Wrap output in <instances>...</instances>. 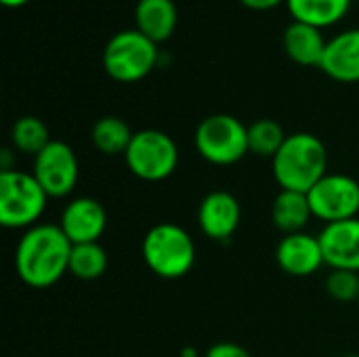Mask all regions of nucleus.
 <instances>
[{
  "instance_id": "19",
  "label": "nucleus",
  "mask_w": 359,
  "mask_h": 357,
  "mask_svg": "<svg viewBox=\"0 0 359 357\" xmlns=\"http://www.w3.org/2000/svg\"><path fill=\"white\" fill-rule=\"evenodd\" d=\"M133 135L135 133L130 130V126L118 116L99 118L93 124V130H90L93 145L105 156H118V154L124 156L130 141H133Z\"/></svg>"
},
{
  "instance_id": "11",
  "label": "nucleus",
  "mask_w": 359,
  "mask_h": 357,
  "mask_svg": "<svg viewBox=\"0 0 359 357\" xmlns=\"http://www.w3.org/2000/svg\"><path fill=\"white\" fill-rule=\"evenodd\" d=\"M242 210L233 194L217 189L210 191L198 208V223L206 238L215 242H227L240 227Z\"/></svg>"
},
{
  "instance_id": "13",
  "label": "nucleus",
  "mask_w": 359,
  "mask_h": 357,
  "mask_svg": "<svg viewBox=\"0 0 359 357\" xmlns=\"http://www.w3.org/2000/svg\"><path fill=\"white\" fill-rule=\"evenodd\" d=\"M276 261L284 274L294 278L313 276L322 265H326L320 238L305 231L284 236L276 248Z\"/></svg>"
},
{
  "instance_id": "4",
  "label": "nucleus",
  "mask_w": 359,
  "mask_h": 357,
  "mask_svg": "<svg viewBox=\"0 0 359 357\" xmlns=\"http://www.w3.org/2000/svg\"><path fill=\"white\" fill-rule=\"evenodd\" d=\"M46 191L25 170L0 173V225L6 229H29L38 225L46 208Z\"/></svg>"
},
{
  "instance_id": "15",
  "label": "nucleus",
  "mask_w": 359,
  "mask_h": 357,
  "mask_svg": "<svg viewBox=\"0 0 359 357\" xmlns=\"http://www.w3.org/2000/svg\"><path fill=\"white\" fill-rule=\"evenodd\" d=\"M328 40L324 38L320 27H313L309 23L292 21L284 32V50L286 55L305 67H322L324 53H326Z\"/></svg>"
},
{
  "instance_id": "7",
  "label": "nucleus",
  "mask_w": 359,
  "mask_h": 357,
  "mask_svg": "<svg viewBox=\"0 0 359 357\" xmlns=\"http://www.w3.org/2000/svg\"><path fill=\"white\" fill-rule=\"evenodd\" d=\"M124 162L126 168L141 181H164L179 166V147L166 133L143 128L133 135Z\"/></svg>"
},
{
  "instance_id": "1",
  "label": "nucleus",
  "mask_w": 359,
  "mask_h": 357,
  "mask_svg": "<svg viewBox=\"0 0 359 357\" xmlns=\"http://www.w3.org/2000/svg\"><path fill=\"white\" fill-rule=\"evenodd\" d=\"M72 242L59 225L40 223L19 238L15 248V269L19 280L36 290L55 286L69 271Z\"/></svg>"
},
{
  "instance_id": "26",
  "label": "nucleus",
  "mask_w": 359,
  "mask_h": 357,
  "mask_svg": "<svg viewBox=\"0 0 359 357\" xmlns=\"http://www.w3.org/2000/svg\"><path fill=\"white\" fill-rule=\"evenodd\" d=\"M29 0H2V4L4 6H11V8H17V6H23V4H27Z\"/></svg>"
},
{
  "instance_id": "2",
  "label": "nucleus",
  "mask_w": 359,
  "mask_h": 357,
  "mask_svg": "<svg viewBox=\"0 0 359 357\" xmlns=\"http://www.w3.org/2000/svg\"><path fill=\"white\" fill-rule=\"evenodd\" d=\"M273 177L282 189L307 194L328 175V151L320 137L311 133L288 135L282 149L271 160Z\"/></svg>"
},
{
  "instance_id": "5",
  "label": "nucleus",
  "mask_w": 359,
  "mask_h": 357,
  "mask_svg": "<svg viewBox=\"0 0 359 357\" xmlns=\"http://www.w3.org/2000/svg\"><path fill=\"white\" fill-rule=\"evenodd\" d=\"M158 63V44L139 29H124L109 38L103 50V67L116 82H139Z\"/></svg>"
},
{
  "instance_id": "12",
  "label": "nucleus",
  "mask_w": 359,
  "mask_h": 357,
  "mask_svg": "<svg viewBox=\"0 0 359 357\" xmlns=\"http://www.w3.org/2000/svg\"><path fill=\"white\" fill-rule=\"evenodd\" d=\"M318 238L328 267L359 274V217L324 225Z\"/></svg>"
},
{
  "instance_id": "17",
  "label": "nucleus",
  "mask_w": 359,
  "mask_h": 357,
  "mask_svg": "<svg viewBox=\"0 0 359 357\" xmlns=\"http://www.w3.org/2000/svg\"><path fill=\"white\" fill-rule=\"evenodd\" d=\"M313 213L307 194L303 191H292V189H280L271 204V219L276 227L284 234H301L309 225Z\"/></svg>"
},
{
  "instance_id": "28",
  "label": "nucleus",
  "mask_w": 359,
  "mask_h": 357,
  "mask_svg": "<svg viewBox=\"0 0 359 357\" xmlns=\"http://www.w3.org/2000/svg\"><path fill=\"white\" fill-rule=\"evenodd\" d=\"M358 305H359V299H358Z\"/></svg>"
},
{
  "instance_id": "9",
  "label": "nucleus",
  "mask_w": 359,
  "mask_h": 357,
  "mask_svg": "<svg viewBox=\"0 0 359 357\" xmlns=\"http://www.w3.org/2000/svg\"><path fill=\"white\" fill-rule=\"evenodd\" d=\"M78 158L74 149L53 139L36 158H34V170L32 175L40 183V187L46 191L48 198H65L74 191L78 183Z\"/></svg>"
},
{
  "instance_id": "24",
  "label": "nucleus",
  "mask_w": 359,
  "mask_h": 357,
  "mask_svg": "<svg viewBox=\"0 0 359 357\" xmlns=\"http://www.w3.org/2000/svg\"><path fill=\"white\" fill-rule=\"evenodd\" d=\"M204 357H252L242 345L236 343H217L212 345Z\"/></svg>"
},
{
  "instance_id": "21",
  "label": "nucleus",
  "mask_w": 359,
  "mask_h": 357,
  "mask_svg": "<svg viewBox=\"0 0 359 357\" xmlns=\"http://www.w3.org/2000/svg\"><path fill=\"white\" fill-rule=\"evenodd\" d=\"M107 269V252L99 242L74 244L69 257V274L78 280L90 282L105 274Z\"/></svg>"
},
{
  "instance_id": "16",
  "label": "nucleus",
  "mask_w": 359,
  "mask_h": 357,
  "mask_svg": "<svg viewBox=\"0 0 359 357\" xmlns=\"http://www.w3.org/2000/svg\"><path fill=\"white\" fill-rule=\"evenodd\" d=\"M135 23L156 44L164 42L177 27V6L172 0H139L135 6Z\"/></svg>"
},
{
  "instance_id": "14",
  "label": "nucleus",
  "mask_w": 359,
  "mask_h": 357,
  "mask_svg": "<svg viewBox=\"0 0 359 357\" xmlns=\"http://www.w3.org/2000/svg\"><path fill=\"white\" fill-rule=\"evenodd\" d=\"M322 69L337 82H359V27L328 40Z\"/></svg>"
},
{
  "instance_id": "27",
  "label": "nucleus",
  "mask_w": 359,
  "mask_h": 357,
  "mask_svg": "<svg viewBox=\"0 0 359 357\" xmlns=\"http://www.w3.org/2000/svg\"><path fill=\"white\" fill-rule=\"evenodd\" d=\"M343 357H359L358 353H349V356H343Z\"/></svg>"
},
{
  "instance_id": "10",
  "label": "nucleus",
  "mask_w": 359,
  "mask_h": 357,
  "mask_svg": "<svg viewBox=\"0 0 359 357\" xmlns=\"http://www.w3.org/2000/svg\"><path fill=\"white\" fill-rule=\"evenodd\" d=\"M59 227L72 244L99 242L107 227V213L95 198H74L63 208Z\"/></svg>"
},
{
  "instance_id": "23",
  "label": "nucleus",
  "mask_w": 359,
  "mask_h": 357,
  "mask_svg": "<svg viewBox=\"0 0 359 357\" xmlns=\"http://www.w3.org/2000/svg\"><path fill=\"white\" fill-rule=\"evenodd\" d=\"M326 292L341 303H353L359 299V274L332 269L326 278Z\"/></svg>"
},
{
  "instance_id": "3",
  "label": "nucleus",
  "mask_w": 359,
  "mask_h": 357,
  "mask_svg": "<svg viewBox=\"0 0 359 357\" xmlns=\"http://www.w3.org/2000/svg\"><path fill=\"white\" fill-rule=\"evenodd\" d=\"M141 255L151 274L164 280H179L196 263V244L181 225L158 223L145 234Z\"/></svg>"
},
{
  "instance_id": "25",
  "label": "nucleus",
  "mask_w": 359,
  "mask_h": 357,
  "mask_svg": "<svg viewBox=\"0 0 359 357\" xmlns=\"http://www.w3.org/2000/svg\"><path fill=\"white\" fill-rule=\"evenodd\" d=\"M240 2L252 11H269V8H276L278 4H282L284 0H240Z\"/></svg>"
},
{
  "instance_id": "22",
  "label": "nucleus",
  "mask_w": 359,
  "mask_h": 357,
  "mask_svg": "<svg viewBox=\"0 0 359 357\" xmlns=\"http://www.w3.org/2000/svg\"><path fill=\"white\" fill-rule=\"evenodd\" d=\"M288 135H284V128L269 118L257 120L248 126V149L250 154L259 158H276V154L282 149Z\"/></svg>"
},
{
  "instance_id": "8",
  "label": "nucleus",
  "mask_w": 359,
  "mask_h": 357,
  "mask_svg": "<svg viewBox=\"0 0 359 357\" xmlns=\"http://www.w3.org/2000/svg\"><path fill=\"white\" fill-rule=\"evenodd\" d=\"M316 219L328 223L355 219L359 215V183L343 173H328L307 191Z\"/></svg>"
},
{
  "instance_id": "18",
  "label": "nucleus",
  "mask_w": 359,
  "mask_h": 357,
  "mask_svg": "<svg viewBox=\"0 0 359 357\" xmlns=\"http://www.w3.org/2000/svg\"><path fill=\"white\" fill-rule=\"evenodd\" d=\"M351 2L353 0H286L292 19L313 27L339 23L349 13Z\"/></svg>"
},
{
  "instance_id": "6",
  "label": "nucleus",
  "mask_w": 359,
  "mask_h": 357,
  "mask_svg": "<svg viewBox=\"0 0 359 357\" xmlns=\"http://www.w3.org/2000/svg\"><path fill=\"white\" fill-rule=\"evenodd\" d=\"M194 145L206 162L215 166H231L250 154L248 126L236 116L212 114L198 124Z\"/></svg>"
},
{
  "instance_id": "20",
  "label": "nucleus",
  "mask_w": 359,
  "mask_h": 357,
  "mask_svg": "<svg viewBox=\"0 0 359 357\" xmlns=\"http://www.w3.org/2000/svg\"><path fill=\"white\" fill-rule=\"evenodd\" d=\"M50 133L48 126L36 118V116H23L19 118L13 128H11V143L17 151L27 154V156H38L48 143H50Z\"/></svg>"
}]
</instances>
